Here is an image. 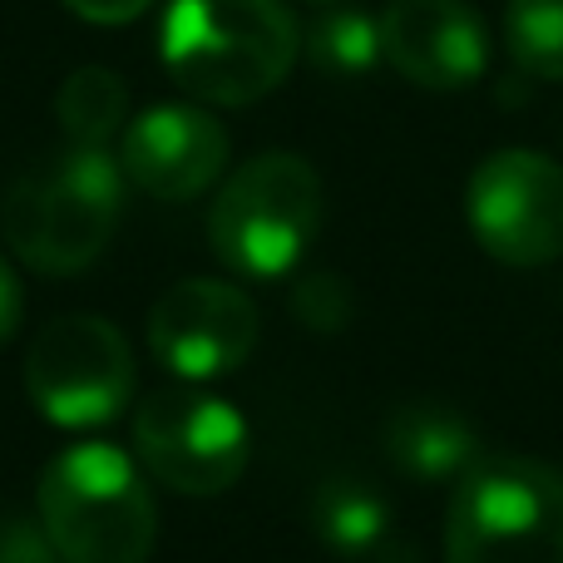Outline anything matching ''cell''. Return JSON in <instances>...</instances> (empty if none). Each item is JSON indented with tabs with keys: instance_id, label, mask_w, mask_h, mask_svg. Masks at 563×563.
<instances>
[{
	"instance_id": "2e32d148",
	"label": "cell",
	"mask_w": 563,
	"mask_h": 563,
	"mask_svg": "<svg viewBox=\"0 0 563 563\" xmlns=\"http://www.w3.org/2000/svg\"><path fill=\"white\" fill-rule=\"evenodd\" d=\"M505 45L519 75L563 79V0H509Z\"/></svg>"
},
{
	"instance_id": "5bb4252c",
	"label": "cell",
	"mask_w": 563,
	"mask_h": 563,
	"mask_svg": "<svg viewBox=\"0 0 563 563\" xmlns=\"http://www.w3.org/2000/svg\"><path fill=\"white\" fill-rule=\"evenodd\" d=\"M55 119L65 144H85V148H109V139L124 134L129 124V89L114 69L104 65H85L59 85L55 95Z\"/></svg>"
},
{
	"instance_id": "ac0fdd59",
	"label": "cell",
	"mask_w": 563,
	"mask_h": 563,
	"mask_svg": "<svg viewBox=\"0 0 563 563\" xmlns=\"http://www.w3.org/2000/svg\"><path fill=\"white\" fill-rule=\"evenodd\" d=\"M0 563H65L40 529V519H5L0 525Z\"/></svg>"
},
{
	"instance_id": "ffe728a7",
	"label": "cell",
	"mask_w": 563,
	"mask_h": 563,
	"mask_svg": "<svg viewBox=\"0 0 563 563\" xmlns=\"http://www.w3.org/2000/svg\"><path fill=\"white\" fill-rule=\"evenodd\" d=\"M20 321H25V287H20L15 267H10L5 253H0V346L15 341Z\"/></svg>"
},
{
	"instance_id": "9a60e30c",
	"label": "cell",
	"mask_w": 563,
	"mask_h": 563,
	"mask_svg": "<svg viewBox=\"0 0 563 563\" xmlns=\"http://www.w3.org/2000/svg\"><path fill=\"white\" fill-rule=\"evenodd\" d=\"M307 45V59L331 79H361L386 59V45H380V20L366 15V10L336 5L317 20V25L301 35Z\"/></svg>"
},
{
	"instance_id": "30bf717a",
	"label": "cell",
	"mask_w": 563,
	"mask_h": 563,
	"mask_svg": "<svg viewBox=\"0 0 563 563\" xmlns=\"http://www.w3.org/2000/svg\"><path fill=\"white\" fill-rule=\"evenodd\" d=\"M119 168L158 203L203 198L228 168V129L203 104H154L119 134Z\"/></svg>"
},
{
	"instance_id": "8992f818",
	"label": "cell",
	"mask_w": 563,
	"mask_h": 563,
	"mask_svg": "<svg viewBox=\"0 0 563 563\" xmlns=\"http://www.w3.org/2000/svg\"><path fill=\"white\" fill-rule=\"evenodd\" d=\"M134 460L174 495L213 499L243 479L253 460V430L233 400L203 386L148 390L134 410Z\"/></svg>"
},
{
	"instance_id": "d6986e66",
	"label": "cell",
	"mask_w": 563,
	"mask_h": 563,
	"mask_svg": "<svg viewBox=\"0 0 563 563\" xmlns=\"http://www.w3.org/2000/svg\"><path fill=\"white\" fill-rule=\"evenodd\" d=\"M59 5L75 10L89 25H129V20H139L144 10H154V0H59Z\"/></svg>"
},
{
	"instance_id": "4fadbf2b",
	"label": "cell",
	"mask_w": 563,
	"mask_h": 563,
	"mask_svg": "<svg viewBox=\"0 0 563 563\" xmlns=\"http://www.w3.org/2000/svg\"><path fill=\"white\" fill-rule=\"evenodd\" d=\"M311 529L341 559H376L396 534L390 505L361 479H327L311 499Z\"/></svg>"
},
{
	"instance_id": "e0dca14e",
	"label": "cell",
	"mask_w": 563,
	"mask_h": 563,
	"mask_svg": "<svg viewBox=\"0 0 563 563\" xmlns=\"http://www.w3.org/2000/svg\"><path fill=\"white\" fill-rule=\"evenodd\" d=\"M351 311H356V301H351V287L336 273H307L291 287V317L307 331H317V336L346 331Z\"/></svg>"
},
{
	"instance_id": "ba28073f",
	"label": "cell",
	"mask_w": 563,
	"mask_h": 563,
	"mask_svg": "<svg viewBox=\"0 0 563 563\" xmlns=\"http://www.w3.org/2000/svg\"><path fill=\"white\" fill-rule=\"evenodd\" d=\"M465 218L475 243L505 267L563 257V168L539 148H499L470 174Z\"/></svg>"
},
{
	"instance_id": "277c9868",
	"label": "cell",
	"mask_w": 563,
	"mask_h": 563,
	"mask_svg": "<svg viewBox=\"0 0 563 563\" xmlns=\"http://www.w3.org/2000/svg\"><path fill=\"white\" fill-rule=\"evenodd\" d=\"M321 174L301 154L273 148L218 184V198L208 208V243L223 267L238 277L273 282L287 277L307 257V247L321 233Z\"/></svg>"
},
{
	"instance_id": "52a82bcc",
	"label": "cell",
	"mask_w": 563,
	"mask_h": 563,
	"mask_svg": "<svg viewBox=\"0 0 563 563\" xmlns=\"http://www.w3.org/2000/svg\"><path fill=\"white\" fill-rule=\"evenodd\" d=\"M134 351L114 321L69 311L35 331L25 351V396L49 426L99 430L134 400Z\"/></svg>"
},
{
	"instance_id": "8fae6325",
	"label": "cell",
	"mask_w": 563,
	"mask_h": 563,
	"mask_svg": "<svg viewBox=\"0 0 563 563\" xmlns=\"http://www.w3.org/2000/svg\"><path fill=\"white\" fill-rule=\"evenodd\" d=\"M380 45L390 69L420 89H470L489 69V30L465 0H390Z\"/></svg>"
},
{
	"instance_id": "7c38bea8",
	"label": "cell",
	"mask_w": 563,
	"mask_h": 563,
	"mask_svg": "<svg viewBox=\"0 0 563 563\" xmlns=\"http://www.w3.org/2000/svg\"><path fill=\"white\" fill-rule=\"evenodd\" d=\"M386 455L396 460L400 475L420 479V485H445V479L460 485L485 460V450H479L475 426L460 410L400 406L386 420Z\"/></svg>"
},
{
	"instance_id": "7a4b0ae2",
	"label": "cell",
	"mask_w": 563,
	"mask_h": 563,
	"mask_svg": "<svg viewBox=\"0 0 563 563\" xmlns=\"http://www.w3.org/2000/svg\"><path fill=\"white\" fill-rule=\"evenodd\" d=\"M124 208V168L109 148L65 144L20 174L0 203V238L40 277H75L104 257Z\"/></svg>"
},
{
	"instance_id": "44dd1931",
	"label": "cell",
	"mask_w": 563,
	"mask_h": 563,
	"mask_svg": "<svg viewBox=\"0 0 563 563\" xmlns=\"http://www.w3.org/2000/svg\"><path fill=\"white\" fill-rule=\"evenodd\" d=\"M311 5H331V0H311Z\"/></svg>"
},
{
	"instance_id": "6da1fadb",
	"label": "cell",
	"mask_w": 563,
	"mask_h": 563,
	"mask_svg": "<svg viewBox=\"0 0 563 563\" xmlns=\"http://www.w3.org/2000/svg\"><path fill=\"white\" fill-rule=\"evenodd\" d=\"M301 55L282 0H168L158 59L194 104L243 109L267 99Z\"/></svg>"
},
{
	"instance_id": "3957f363",
	"label": "cell",
	"mask_w": 563,
	"mask_h": 563,
	"mask_svg": "<svg viewBox=\"0 0 563 563\" xmlns=\"http://www.w3.org/2000/svg\"><path fill=\"white\" fill-rule=\"evenodd\" d=\"M35 519L65 563H148L158 544V505L144 465L109 440H85L49 460Z\"/></svg>"
},
{
	"instance_id": "9c48e42d",
	"label": "cell",
	"mask_w": 563,
	"mask_h": 563,
	"mask_svg": "<svg viewBox=\"0 0 563 563\" xmlns=\"http://www.w3.org/2000/svg\"><path fill=\"white\" fill-rule=\"evenodd\" d=\"M257 301L238 282L223 277H184L148 307V351L164 371L188 386H208L233 376L257 351Z\"/></svg>"
},
{
	"instance_id": "5b68a950",
	"label": "cell",
	"mask_w": 563,
	"mask_h": 563,
	"mask_svg": "<svg viewBox=\"0 0 563 563\" xmlns=\"http://www.w3.org/2000/svg\"><path fill=\"white\" fill-rule=\"evenodd\" d=\"M445 563H563V475L529 455H485L450 495Z\"/></svg>"
}]
</instances>
